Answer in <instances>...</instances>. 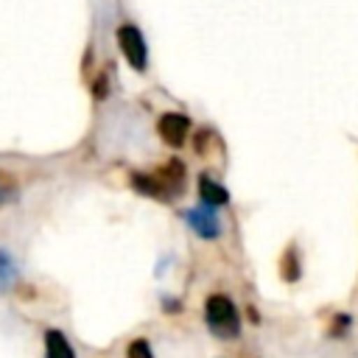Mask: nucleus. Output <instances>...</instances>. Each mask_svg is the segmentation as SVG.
<instances>
[{
	"label": "nucleus",
	"instance_id": "1",
	"mask_svg": "<svg viewBox=\"0 0 358 358\" xmlns=\"http://www.w3.org/2000/svg\"><path fill=\"white\" fill-rule=\"evenodd\" d=\"M204 319L213 336L218 338H235L241 333V316L235 302L227 294H210L204 302Z\"/></svg>",
	"mask_w": 358,
	"mask_h": 358
},
{
	"label": "nucleus",
	"instance_id": "2",
	"mask_svg": "<svg viewBox=\"0 0 358 358\" xmlns=\"http://www.w3.org/2000/svg\"><path fill=\"white\" fill-rule=\"evenodd\" d=\"M182 176H185V168H182V162H168L159 173H154V176H145V173H134L131 176V185L140 190V193H148V196H157V199H171V196H176V193H182V187H185V182H182Z\"/></svg>",
	"mask_w": 358,
	"mask_h": 358
},
{
	"label": "nucleus",
	"instance_id": "3",
	"mask_svg": "<svg viewBox=\"0 0 358 358\" xmlns=\"http://www.w3.org/2000/svg\"><path fill=\"white\" fill-rule=\"evenodd\" d=\"M117 45H120V50H123V56H126V62L134 67V70H145V62H148V50H145V39H143V34H140V28H134V25H120L117 28Z\"/></svg>",
	"mask_w": 358,
	"mask_h": 358
},
{
	"label": "nucleus",
	"instance_id": "4",
	"mask_svg": "<svg viewBox=\"0 0 358 358\" xmlns=\"http://www.w3.org/2000/svg\"><path fill=\"white\" fill-rule=\"evenodd\" d=\"M157 129H159V137H162L168 145L179 148V145L187 140L190 120H187L185 115H179V112H165V115L157 120Z\"/></svg>",
	"mask_w": 358,
	"mask_h": 358
},
{
	"label": "nucleus",
	"instance_id": "5",
	"mask_svg": "<svg viewBox=\"0 0 358 358\" xmlns=\"http://www.w3.org/2000/svg\"><path fill=\"white\" fill-rule=\"evenodd\" d=\"M187 224L190 229L199 235V238H218L221 235V221L218 215L210 210V207H196V210H187Z\"/></svg>",
	"mask_w": 358,
	"mask_h": 358
},
{
	"label": "nucleus",
	"instance_id": "6",
	"mask_svg": "<svg viewBox=\"0 0 358 358\" xmlns=\"http://www.w3.org/2000/svg\"><path fill=\"white\" fill-rule=\"evenodd\" d=\"M199 196L207 207H221L229 201V193L224 185H218L213 176H199Z\"/></svg>",
	"mask_w": 358,
	"mask_h": 358
},
{
	"label": "nucleus",
	"instance_id": "7",
	"mask_svg": "<svg viewBox=\"0 0 358 358\" xmlns=\"http://www.w3.org/2000/svg\"><path fill=\"white\" fill-rule=\"evenodd\" d=\"M45 358H76L70 341L64 333L59 330H48L45 333Z\"/></svg>",
	"mask_w": 358,
	"mask_h": 358
},
{
	"label": "nucleus",
	"instance_id": "8",
	"mask_svg": "<svg viewBox=\"0 0 358 358\" xmlns=\"http://www.w3.org/2000/svg\"><path fill=\"white\" fill-rule=\"evenodd\" d=\"M280 274H282V280H285V282H296V280H299V274H302L299 252H296V246H294V243H291V246L282 252V257H280Z\"/></svg>",
	"mask_w": 358,
	"mask_h": 358
},
{
	"label": "nucleus",
	"instance_id": "9",
	"mask_svg": "<svg viewBox=\"0 0 358 358\" xmlns=\"http://www.w3.org/2000/svg\"><path fill=\"white\" fill-rule=\"evenodd\" d=\"M14 282V263L6 252H0V291H6Z\"/></svg>",
	"mask_w": 358,
	"mask_h": 358
},
{
	"label": "nucleus",
	"instance_id": "10",
	"mask_svg": "<svg viewBox=\"0 0 358 358\" xmlns=\"http://www.w3.org/2000/svg\"><path fill=\"white\" fill-rule=\"evenodd\" d=\"M126 355H129V358H154V352H151V344H148L145 338H134V341L129 344Z\"/></svg>",
	"mask_w": 358,
	"mask_h": 358
},
{
	"label": "nucleus",
	"instance_id": "11",
	"mask_svg": "<svg viewBox=\"0 0 358 358\" xmlns=\"http://www.w3.org/2000/svg\"><path fill=\"white\" fill-rule=\"evenodd\" d=\"M350 322H352V319H350L347 313H338V316L333 319V327H330V336H336V338H338V336H344V333L350 330Z\"/></svg>",
	"mask_w": 358,
	"mask_h": 358
},
{
	"label": "nucleus",
	"instance_id": "12",
	"mask_svg": "<svg viewBox=\"0 0 358 358\" xmlns=\"http://www.w3.org/2000/svg\"><path fill=\"white\" fill-rule=\"evenodd\" d=\"M11 196H14V182L6 173H0V204H6Z\"/></svg>",
	"mask_w": 358,
	"mask_h": 358
}]
</instances>
